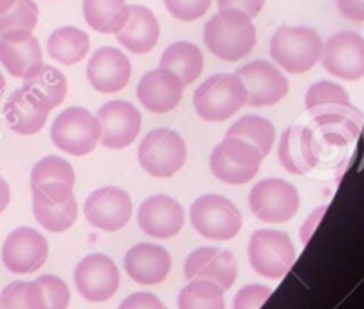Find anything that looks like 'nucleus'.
Returning a JSON list of instances; mask_svg holds the SVG:
<instances>
[{"label":"nucleus","instance_id":"nucleus-1","mask_svg":"<svg viewBox=\"0 0 364 309\" xmlns=\"http://www.w3.org/2000/svg\"><path fill=\"white\" fill-rule=\"evenodd\" d=\"M203 39L213 55L226 63H237L255 48L256 27L252 18L242 11L220 9L205 25Z\"/></svg>","mask_w":364,"mask_h":309},{"label":"nucleus","instance_id":"nucleus-2","mask_svg":"<svg viewBox=\"0 0 364 309\" xmlns=\"http://www.w3.org/2000/svg\"><path fill=\"white\" fill-rule=\"evenodd\" d=\"M247 103V89L237 75L219 73L206 78L194 92V109L199 117L220 123Z\"/></svg>","mask_w":364,"mask_h":309},{"label":"nucleus","instance_id":"nucleus-3","mask_svg":"<svg viewBox=\"0 0 364 309\" xmlns=\"http://www.w3.org/2000/svg\"><path fill=\"white\" fill-rule=\"evenodd\" d=\"M323 43L309 27L277 28L270 41V55L288 73H306L322 57Z\"/></svg>","mask_w":364,"mask_h":309},{"label":"nucleus","instance_id":"nucleus-4","mask_svg":"<svg viewBox=\"0 0 364 309\" xmlns=\"http://www.w3.org/2000/svg\"><path fill=\"white\" fill-rule=\"evenodd\" d=\"M102 128L98 119L87 109L70 107L53 121L50 128L52 142L60 149L73 156H84L95 151L100 142Z\"/></svg>","mask_w":364,"mask_h":309},{"label":"nucleus","instance_id":"nucleus-5","mask_svg":"<svg viewBox=\"0 0 364 309\" xmlns=\"http://www.w3.org/2000/svg\"><path fill=\"white\" fill-rule=\"evenodd\" d=\"M187 160V146L178 131L169 128L151 130L139 146L142 169L155 178H171Z\"/></svg>","mask_w":364,"mask_h":309},{"label":"nucleus","instance_id":"nucleus-6","mask_svg":"<svg viewBox=\"0 0 364 309\" xmlns=\"http://www.w3.org/2000/svg\"><path fill=\"white\" fill-rule=\"evenodd\" d=\"M262 160V153L252 144L237 137H226L212 151L210 169L224 183L244 185L258 174Z\"/></svg>","mask_w":364,"mask_h":309},{"label":"nucleus","instance_id":"nucleus-7","mask_svg":"<svg viewBox=\"0 0 364 309\" xmlns=\"http://www.w3.org/2000/svg\"><path fill=\"white\" fill-rule=\"evenodd\" d=\"M297 252L283 231L258 229L249 240V261L259 276L283 279L294 265Z\"/></svg>","mask_w":364,"mask_h":309},{"label":"nucleus","instance_id":"nucleus-8","mask_svg":"<svg viewBox=\"0 0 364 309\" xmlns=\"http://www.w3.org/2000/svg\"><path fill=\"white\" fill-rule=\"evenodd\" d=\"M191 222L205 238L231 240L242 229V213L224 195L206 194L191 206Z\"/></svg>","mask_w":364,"mask_h":309},{"label":"nucleus","instance_id":"nucleus-9","mask_svg":"<svg viewBox=\"0 0 364 309\" xmlns=\"http://www.w3.org/2000/svg\"><path fill=\"white\" fill-rule=\"evenodd\" d=\"M249 206H251V212L263 222H288L299 212L301 195L297 188L288 181L269 178L252 187L249 194Z\"/></svg>","mask_w":364,"mask_h":309},{"label":"nucleus","instance_id":"nucleus-10","mask_svg":"<svg viewBox=\"0 0 364 309\" xmlns=\"http://www.w3.org/2000/svg\"><path fill=\"white\" fill-rule=\"evenodd\" d=\"M320 59L333 77L348 82L359 80L364 77V38L350 31L338 32L323 45Z\"/></svg>","mask_w":364,"mask_h":309},{"label":"nucleus","instance_id":"nucleus-11","mask_svg":"<svg viewBox=\"0 0 364 309\" xmlns=\"http://www.w3.org/2000/svg\"><path fill=\"white\" fill-rule=\"evenodd\" d=\"M75 284L85 300L105 302L119 286V270L105 254H89L75 269Z\"/></svg>","mask_w":364,"mask_h":309},{"label":"nucleus","instance_id":"nucleus-12","mask_svg":"<svg viewBox=\"0 0 364 309\" xmlns=\"http://www.w3.org/2000/svg\"><path fill=\"white\" fill-rule=\"evenodd\" d=\"M238 78L247 89L249 107H270L288 94V80L274 64L267 60H252L237 71Z\"/></svg>","mask_w":364,"mask_h":309},{"label":"nucleus","instance_id":"nucleus-13","mask_svg":"<svg viewBox=\"0 0 364 309\" xmlns=\"http://www.w3.org/2000/svg\"><path fill=\"white\" fill-rule=\"evenodd\" d=\"M96 119L102 128L100 142L110 149L127 148L139 137L141 131V112L130 102L123 99L105 103L96 112Z\"/></svg>","mask_w":364,"mask_h":309},{"label":"nucleus","instance_id":"nucleus-14","mask_svg":"<svg viewBox=\"0 0 364 309\" xmlns=\"http://www.w3.org/2000/svg\"><path fill=\"white\" fill-rule=\"evenodd\" d=\"M48 256V242L32 227H18L7 234L2 247V261L13 273L36 272Z\"/></svg>","mask_w":364,"mask_h":309},{"label":"nucleus","instance_id":"nucleus-15","mask_svg":"<svg viewBox=\"0 0 364 309\" xmlns=\"http://www.w3.org/2000/svg\"><path fill=\"white\" fill-rule=\"evenodd\" d=\"M85 219L91 226L103 231H119L132 215V199L119 187H103L89 194L84 205Z\"/></svg>","mask_w":364,"mask_h":309},{"label":"nucleus","instance_id":"nucleus-16","mask_svg":"<svg viewBox=\"0 0 364 309\" xmlns=\"http://www.w3.org/2000/svg\"><path fill=\"white\" fill-rule=\"evenodd\" d=\"M0 63L13 77L27 80L43 66V52L32 32L0 34Z\"/></svg>","mask_w":364,"mask_h":309},{"label":"nucleus","instance_id":"nucleus-17","mask_svg":"<svg viewBox=\"0 0 364 309\" xmlns=\"http://www.w3.org/2000/svg\"><path fill=\"white\" fill-rule=\"evenodd\" d=\"M87 80L103 94H112L124 89L130 82L132 66L128 57L114 46H102L87 63Z\"/></svg>","mask_w":364,"mask_h":309},{"label":"nucleus","instance_id":"nucleus-18","mask_svg":"<svg viewBox=\"0 0 364 309\" xmlns=\"http://www.w3.org/2000/svg\"><path fill=\"white\" fill-rule=\"evenodd\" d=\"M185 84L176 73L166 67L148 71L137 84L139 102L149 112L167 114L183 98Z\"/></svg>","mask_w":364,"mask_h":309},{"label":"nucleus","instance_id":"nucleus-19","mask_svg":"<svg viewBox=\"0 0 364 309\" xmlns=\"http://www.w3.org/2000/svg\"><path fill=\"white\" fill-rule=\"evenodd\" d=\"M237 261L230 251L215 247H201L191 252L185 261V277L188 281L206 279L215 283L224 291L237 281Z\"/></svg>","mask_w":364,"mask_h":309},{"label":"nucleus","instance_id":"nucleus-20","mask_svg":"<svg viewBox=\"0 0 364 309\" xmlns=\"http://www.w3.org/2000/svg\"><path fill=\"white\" fill-rule=\"evenodd\" d=\"M137 222L146 234L153 238L176 237L185 222V213L176 199L156 194L146 199L137 213Z\"/></svg>","mask_w":364,"mask_h":309},{"label":"nucleus","instance_id":"nucleus-21","mask_svg":"<svg viewBox=\"0 0 364 309\" xmlns=\"http://www.w3.org/2000/svg\"><path fill=\"white\" fill-rule=\"evenodd\" d=\"M281 166L291 174H308L318 166L315 131L304 124H291L283 131L277 148Z\"/></svg>","mask_w":364,"mask_h":309},{"label":"nucleus","instance_id":"nucleus-22","mask_svg":"<svg viewBox=\"0 0 364 309\" xmlns=\"http://www.w3.org/2000/svg\"><path fill=\"white\" fill-rule=\"evenodd\" d=\"M75 170L68 160L50 155L39 160L31 173V188L52 202H64L73 195Z\"/></svg>","mask_w":364,"mask_h":309},{"label":"nucleus","instance_id":"nucleus-23","mask_svg":"<svg viewBox=\"0 0 364 309\" xmlns=\"http://www.w3.org/2000/svg\"><path fill=\"white\" fill-rule=\"evenodd\" d=\"M171 256L155 244H137L124 256V270L139 284H160L171 272Z\"/></svg>","mask_w":364,"mask_h":309},{"label":"nucleus","instance_id":"nucleus-24","mask_svg":"<svg viewBox=\"0 0 364 309\" xmlns=\"http://www.w3.org/2000/svg\"><path fill=\"white\" fill-rule=\"evenodd\" d=\"M48 114V107L28 91H25L23 87L16 89L4 105V116H6L7 124L11 130L20 135L38 134L45 126Z\"/></svg>","mask_w":364,"mask_h":309},{"label":"nucleus","instance_id":"nucleus-25","mask_svg":"<svg viewBox=\"0 0 364 309\" xmlns=\"http://www.w3.org/2000/svg\"><path fill=\"white\" fill-rule=\"evenodd\" d=\"M160 38V25L153 11L144 6H130L127 23L116 34V39L134 53H148L156 46Z\"/></svg>","mask_w":364,"mask_h":309},{"label":"nucleus","instance_id":"nucleus-26","mask_svg":"<svg viewBox=\"0 0 364 309\" xmlns=\"http://www.w3.org/2000/svg\"><path fill=\"white\" fill-rule=\"evenodd\" d=\"M306 109L311 117L323 116V114H338V116L363 121V114L352 105L348 92L340 84L329 80H320L308 89Z\"/></svg>","mask_w":364,"mask_h":309},{"label":"nucleus","instance_id":"nucleus-27","mask_svg":"<svg viewBox=\"0 0 364 309\" xmlns=\"http://www.w3.org/2000/svg\"><path fill=\"white\" fill-rule=\"evenodd\" d=\"M84 18L100 34H117L130 16L127 0H84Z\"/></svg>","mask_w":364,"mask_h":309},{"label":"nucleus","instance_id":"nucleus-28","mask_svg":"<svg viewBox=\"0 0 364 309\" xmlns=\"http://www.w3.org/2000/svg\"><path fill=\"white\" fill-rule=\"evenodd\" d=\"M203 52L191 41H176L164 50L160 67L171 70L181 78L185 85L194 84L203 71Z\"/></svg>","mask_w":364,"mask_h":309},{"label":"nucleus","instance_id":"nucleus-29","mask_svg":"<svg viewBox=\"0 0 364 309\" xmlns=\"http://www.w3.org/2000/svg\"><path fill=\"white\" fill-rule=\"evenodd\" d=\"M70 298V288L57 276H41L25 283L28 309H68Z\"/></svg>","mask_w":364,"mask_h":309},{"label":"nucleus","instance_id":"nucleus-30","mask_svg":"<svg viewBox=\"0 0 364 309\" xmlns=\"http://www.w3.org/2000/svg\"><path fill=\"white\" fill-rule=\"evenodd\" d=\"M32 212L36 220L45 229L52 233H63L70 229L77 220L78 205L75 195L68 197L64 202H52L38 192H32Z\"/></svg>","mask_w":364,"mask_h":309},{"label":"nucleus","instance_id":"nucleus-31","mask_svg":"<svg viewBox=\"0 0 364 309\" xmlns=\"http://www.w3.org/2000/svg\"><path fill=\"white\" fill-rule=\"evenodd\" d=\"M46 46H48V53L53 60L71 66V64L80 63L87 55L89 36L80 28L66 25V27L55 28L50 34Z\"/></svg>","mask_w":364,"mask_h":309},{"label":"nucleus","instance_id":"nucleus-32","mask_svg":"<svg viewBox=\"0 0 364 309\" xmlns=\"http://www.w3.org/2000/svg\"><path fill=\"white\" fill-rule=\"evenodd\" d=\"M21 87L31 92L32 96H36L39 102L45 103L50 110L64 102L68 91L66 77L63 75V71L48 66V64H43L39 71H36L31 78L23 80Z\"/></svg>","mask_w":364,"mask_h":309},{"label":"nucleus","instance_id":"nucleus-33","mask_svg":"<svg viewBox=\"0 0 364 309\" xmlns=\"http://www.w3.org/2000/svg\"><path fill=\"white\" fill-rule=\"evenodd\" d=\"M226 137H237L249 142L265 158L272 151L274 141H276V128L269 119L262 116H244L228 128Z\"/></svg>","mask_w":364,"mask_h":309},{"label":"nucleus","instance_id":"nucleus-34","mask_svg":"<svg viewBox=\"0 0 364 309\" xmlns=\"http://www.w3.org/2000/svg\"><path fill=\"white\" fill-rule=\"evenodd\" d=\"M180 309H226L224 290L206 279L188 281L178 295Z\"/></svg>","mask_w":364,"mask_h":309},{"label":"nucleus","instance_id":"nucleus-35","mask_svg":"<svg viewBox=\"0 0 364 309\" xmlns=\"http://www.w3.org/2000/svg\"><path fill=\"white\" fill-rule=\"evenodd\" d=\"M313 123L322 131L323 137L329 139V142L348 144L359 135L363 121L352 119L347 116H338V114H323V116L313 117Z\"/></svg>","mask_w":364,"mask_h":309},{"label":"nucleus","instance_id":"nucleus-36","mask_svg":"<svg viewBox=\"0 0 364 309\" xmlns=\"http://www.w3.org/2000/svg\"><path fill=\"white\" fill-rule=\"evenodd\" d=\"M38 14L34 0H16L11 9L0 14V34L14 31L32 32L38 25Z\"/></svg>","mask_w":364,"mask_h":309},{"label":"nucleus","instance_id":"nucleus-37","mask_svg":"<svg viewBox=\"0 0 364 309\" xmlns=\"http://www.w3.org/2000/svg\"><path fill=\"white\" fill-rule=\"evenodd\" d=\"M164 6L176 20L194 21L208 13L212 0H164Z\"/></svg>","mask_w":364,"mask_h":309},{"label":"nucleus","instance_id":"nucleus-38","mask_svg":"<svg viewBox=\"0 0 364 309\" xmlns=\"http://www.w3.org/2000/svg\"><path fill=\"white\" fill-rule=\"evenodd\" d=\"M272 295V290L263 284H247L242 288L233 300V309H259Z\"/></svg>","mask_w":364,"mask_h":309},{"label":"nucleus","instance_id":"nucleus-39","mask_svg":"<svg viewBox=\"0 0 364 309\" xmlns=\"http://www.w3.org/2000/svg\"><path fill=\"white\" fill-rule=\"evenodd\" d=\"M0 309H28L25 302V281L7 284L0 293Z\"/></svg>","mask_w":364,"mask_h":309},{"label":"nucleus","instance_id":"nucleus-40","mask_svg":"<svg viewBox=\"0 0 364 309\" xmlns=\"http://www.w3.org/2000/svg\"><path fill=\"white\" fill-rule=\"evenodd\" d=\"M119 309H167L162 304L156 295L148 293V291H139V293H132L121 302Z\"/></svg>","mask_w":364,"mask_h":309},{"label":"nucleus","instance_id":"nucleus-41","mask_svg":"<svg viewBox=\"0 0 364 309\" xmlns=\"http://www.w3.org/2000/svg\"><path fill=\"white\" fill-rule=\"evenodd\" d=\"M267 0H217L219 9H238L247 14L249 18H256L262 13Z\"/></svg>","mask_w":364,"mask_h":309},{"label":"nucleus","instance_id":"nucleus-42","mask_svg":"<svg viewBox=\"0 0 364 309\" xmlns=\"http://www.w3.org/2000/svg\"><path fill=\"white\" fill-rule=\"evenodd\" d=\"M336 6L347 20L364 21V0H336Z\"/></svg>","mask_w":364,"mask_h":309},{"label":"nucleus","instance_id":"nucleus-43","mask_svg":"<svg viewBox=\"0 0 364 309\" xmlns=\"http://www.w3.org/2000/svg\"><path fill=\"white\" fill-rule=\"evenodd\" d=\"M326 212H327V206H326V205L318 206V208H316L315 212H313L311 215H309L308 219H306L304 226H302V229H301V240H302V244H308L309 238H311V234H313V231H315V227L318 226L320 219H322L323 213H326Z\"/></svg>","mask_w":364,"mask_h":309},{"label":"nucleus","instance_id":"nucleus-44","mask_svg":"<svg viewBox=\"0 0 364 309\" xmlns=\"http://www.w3.org/2000/svg\"><path fill=\"white\" fill-rule=\"evenodd\" d=\"M9 199H11V190H9V185L4 178H0V213L7 208L9 205Z\"/></svg>","mask_w":364,"mask_h":309},{"label":"nucleus","instance_id":"nucleus-45","mask_svg":"<svg viewBox=\"0 0 364 309\" xmlns=\"http://www.w3.org/2000/svg\"><path fill=\"white\" fill-rule=\"evenodd\" d=\"M14 2H16V0H0V14L6 13L7 9H11Z\"/></svg>","mask_w":364,"mask_h":309},{"label":"nucleus","instance_id":"nucleus-46","mask_svg":"<svg viewBox=\"0 0 364 309\" xmlns=\"http://www.w3.org/2000/svg\"><path fill=\"white\" fill-rule=\"evenodd\" d=\"M4 89H6V78H4V75L0 73V98H2L4 94Z\"/></svg>","mask_w":364,"mask_h":309}]
</instances>
